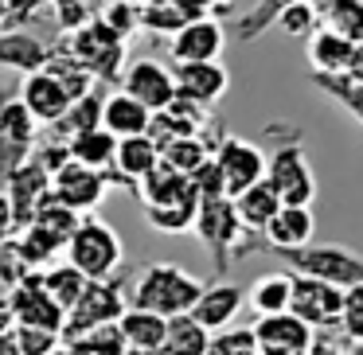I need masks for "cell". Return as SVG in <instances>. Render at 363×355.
<instances>
[{
    "instance_id": "obj_1",
    "label": "cell",
    "mask_w": 363,
    "mask_h": 355,
    "mask_svg": "<svg viewBox=\"0 0 363 355\" xmlns=\"http://www.w3.org/2000/svg\"><path fill=\"white\" fill-rule=\"evenodd\" d=\"M199 293H203V281L196 274H188L184 266H172V261H152L137 274L133 289H129V308H145V312L172 320L180 312H191Z\"/></svg>"
},
{
    "instance_id": "obj_2",
    "label": "cell",
    "mask_w": 363,
    "mask_h": 355,
    "mask_svg": "<svg viewBox=\"0 0 363 355\" xmlns=\"http://www.w3.org/2000/svg\"><path fill=\"white\" fill-rule=\"evenodd\" d=\"M63 254L86 281H110L121 269V261H125L121 235L106 219H98V215H82L79 227L67 238Z\"/></svg>"
},
{
    "instance_id": "obj_3",
    "label": "cell",
    "mask_w": 363,
    "mask_h": 355,
    "mask_svg": "<svg viewBox=\"0 0 363 355\" xmlns=\"http://www.w3.org/2000/svg\"><path fill=\"white\" fill-rule=\"evenodd\" d=\"M285 269L297 277H316V281H328L336 289H352L363 281V258L344 246H301V250H285L281 254Z\"/></svg>"
},
{
    "instance_id": "obj_4",
    "label": "cell",
    "mask_w": 363,
    "mask_h": 355,
    "mask_svg": "<svg viewBox=\"0 0 363 355\" xmlns=\"http://www.w3.org/2000/svg\"><path fill=\"white\" fill-rule=\"evenodd\" d=\"M266 184L277 191V199L289 207H313L316 199V172L308 164V152L293 145H277L266 157Z\"/></svg>"
},
{
    "instance_id": "obj_5",
    "label": "cell",
    "mask_w": 363,
    "mask_h": 355,
    "mask_svg": "<svg viewBox=\"0 0 363 355\" xmlns=\"http://www.w3.org/2000/svg\"><path fill=\"white\" fill-rule=\"evenodd\" d=\"M125 312V293L113 281H86L82 297L67 308V324H63V339L67 336H82V332L94 328H113Z\"/></svg>"
},
{
    "instance_id": "obj_6",
    "label": "cell",
    "mask_w": 363,
    "mask_h": 355,
    "mask_svg": "<svg viewBox=\"0 0 363 355\" xmlns=\"http://www.w3.org/2000/svg\"><path fill=\"white\" fill-rule=\"evenodd\" d=\"M71 55L86 67L94 79H121V63H125V40L113 35L102 20H90L71 35Z\"/></svg>"
},
{
    "instance_id": "obj_7",
    "label": "cell",
    "mask_w": 363,
    "mask_h": 355,
    "mask_svg": "<svg viewBox=\"0 0 363 355\" xmlns=\"http://www.w3.org/2000/svg\"><path fill=\"white\" fill-rule=\"evenodd\" d=\"M211 160L223 176L227 199H235L238 191H246L250 184L266 180V152H262L258 145L242 141V137H219V145L211 149Z\"/></svg>"
},
{
    "instance_id": "obj_8",
    "label": "cell",
    "mask_w": 363,
    "mask_h": 355,
    "mask_svg": "<svg viewBox=\"0 0 363 355\" xmlns=\"http://www.w3.org/2000/svg\"><path fill=\"white\" fill-rule=\"evenodd\" d=\"M199 235V242L207 246V254L215 258V266H227V254H230V246H238V238L246 235L242 230V222H238V215H235V203H230L227 196H219V199H199V207H196V227H191Z\"/></svg>"
},
{
    "instance_id": "obj_9",
    "label": "cell",
    "mask_w": 363,
    "mask_h": 355,
    "mask_svg": "<svg viewBox=\"0 0 363 355\" xmlns=\"http://www.w3.org/2000/svg\"><path fill=\"white\" fill-rule=\"evenodd\" d=\"M9 312L16 320V328H43V332H59L63 336L67 312L48 297V289L40 285V274H24L9 293Z\"/></svg>"
},
{
    "instance_id": "obj_10",
    "label": "cell",
    "mask_w": 363,
    "mask_h": 355,
    "mask_svg": "<svg viewBox=\"0 0 363 355\" xmlns=\"http://www.w3.org/2000/svg\"><path fill=\"white\" fill-rule=\"evenodd\" d=\"M121 90H125L129 98H137L149 113L168 110L172 98L180 94V90H176L172 67L157 63V59H133V63L121 71Z\"/></svg>"
},
{
    "instance_id": "obj_11",
    "label": "cell",
    "mask_w": 363,
    "mask_h": 355,
    "mask_svg": "<svg viewBox=\"0 0 363 355\" xmlns=\"http://www.w3.org/2000/svg\"><path fill=\"white\" fill-rule=\"evenodd\" d=\"M106 191H110L106 172H94V168L79 164V160H71V157L51 172V196H55L59 203H67L71 211H79V215L94 211V207L106 199Z\"/></svg>"
},
{
    "instance_id": "obj_12",
    "label": "cell",
    "mask_w": 363,
    "mask_h": 355,
    "mask_svg": "<svg viewBox=\"0 0 363 355\" xmlns=\"http://www.w3.org/2000/svg\"><path fill=\"white\" fill-rule=\"evenodd\" d=\"M340 308H344V289L316 277H297L293 274V297H289V312L297 320H305L308 328H336L340 324Z\"/></svg>"
},
{
    "instance_id": "obj_13",
    "label": "cell",
    "mask_w": 363,
    "mask_h": 355,
    "mask_svg": "<svg viewBox=\"0 0 363 355\" xmlns=\"http://www.w3.org/2000/svg\"><path fill=\"white\" fill-rule=\"evenodd\" d=\"M35 149V118L20 106V98L0 106V176L9 180Z\"/></svg>"
},
{
    "instance_id": "obj_14",
    "label": "cell",
    "mask_w": 363,
    "mask_h": 355,
    "mask_svg": "<svg viewBox=\"0 0 363 355\" xmlns=\"http://www.w3.org/2000/svg\"><path fill=\"white\" fill-rule=\"evenodd\" d=\"M223 43H227V32L215 16H199L188 20L176 35H168V55L172 63H211V59L223 55Z\"/></svg>"
},
{
    "instance_id": "obj_15",
    "label": "cell",
    "mask_w": 363,
    "mask_h": 355,
    "mask_svg": "<svg viewBox=\"0 0 363 355\" xmlns=\"http://www.w3.org/2000/svg\"><path fill=\"white\" fill-rule=\"evenodd\" d=\"M254 344L262 355H305L313 347V328L297 320L293 312L277 316H258L254 324Z\"/></svg>"
},
{
    "instance_id": "obj_16",
    "label": "cell",
    "mask_w": 363,
    "mask_h": 355,
    "mask_svg": "<svg viewBox=\"0 0 363 355\" xmlns=\"http://www.w3.org/2000/svg\"><path fill=\"white\" fill-rule=\"evenodd\" d=\"M4 196L12 203V215H16V227H28L35 215V207L51 196V172L40 164L35 157H28L16 172L4 180Z\"/></svg>"
},
{
    "instance_id": "obj_17",
    "label": "cell",
    "mask_w": 363,
    "mask_h": 355,
    "mask_svg": "<svg viewBox=\"0 0 363 355\" xmlns=\"http://www.w3.org/2000/svg\"><path fill=\"white\" fill-rule=\"evenodd\" d=\"M71 102H74V98L67 94V86L51 71L24 74V82H20V106H24L35 121H43V125L63 121V113L71 110Z\"/></svg>"
},
{
    "instance_id": "obj_18",
    "label": "cell",
    "mask_w": 363,
    "mask_h": 355,
    "mask_svg": "<svg viewBox=\"0 0 363 355\" xmlns=\"http://www.w3.org/2000/svg\"><path fill=\"white\" fill-rule=\"evenodd\" d=\"M246 305V289L235 281H211L203 285V293H199V300L191 305V316H196V324H203L207 332H227L230 324L238 320V312H242Z\"/></svg>"
},
{
    "instance_id": "obj_19",
    "label": "cell",
    "mask_w": 363,
    "mask_h": 355,
    "mask_svg": "<svg viewBox=\"0 0 363 355\" xmlns=\"http://www.w3.org/2000/svg\"><path fill=\"white\" fill-rule=\"evenodd\" d=\"M172 74H176L180 98L203 106V110L230 90V71L223 67V59H211V63H180Z\"/></svg>"
},
{
    "instance_id": "obj_20",
    "label": "cell",
    "mask_w": 363,
    "mask_h": 355,
    "mask_svg": "<svg viewBox=\"0 0 363 355\" xmlns=\"http://www.w3.org/2000/svg\"><path fill=\"white\" fill-rule=\"evenodd\" d=\"M137 196L141 207H199L191 176L172 172L168 164H157L145 180H137Z\"/></svg>"
},
{
    "instance_id": "obj_21",
    "label": "cell",
    "mask_w": 363,
    "mask_h": 355,
    "mask_svg": "<svg viewBox=\"0 0 363 355\" xmlns=\"http://www.w3.org/2000/svg\"><path fill=\"white\" fill-rule=\"evenodd\" d=\"M316 235V215L313 207H289L281 203V211L269 219V227L262 230V238H266V246L274 254H285V250H301V246H308Z\"/></svg>"
},
{
    "instance_id": "obj_22",
    "label": "cell",
    "mask_w": 363,
    "mask_h": 355,
    "mask_svg": "<svg viewBox=\"0 0 363 355\" xmlns=\"http://www.w3.org/2000/svg\"><path fill=\"white\" fill-rule=\"evenodd\" d=\"M157 164H160V149H157V141H152L149 133L121 137L118 152H113V168L106 172V180L118 184V176H125V184H133V188H137V180H145Z\"/></svg>"
},
{
    "instance_id": "obj_23",
    "label": "cell",
    "mask_w": 363,
    "mask_h": 355,
    "mask_svg": "<svg viewBox=\"0 0 363 355\" xmlns=\"http://www.w3.org/2000/svg\"><path fill=\"white\" fill-rule=\"evenodd\" d=\"M164 328L168 320L157 312H145V308H125L118 320V336L125 339L129 355H160L164 347Z\"/></svg>"
},
{
    "instance_id": "obj_24",
    "label": "cell",
    "mask_w": 363,
    "mask_h": 355,
    "mask_svg": "<svg viewBox=\"0 0 363 355\" xmlns=\"http://www.w3.org/2000/svg\"><path fill=\"white\" fill-rule=\"evenodd\" d=\"M152 125V113L145 110L137 98H129L125 90H113L110 98H102V129L110 137H141L149 133Z\"/></svg>"
},
{
    "instance_id": "obj_25",
    "label": "cell",
    "mask_w": 363,
    "mask_h": 355,
    "mask_svg": "<svg viewBox=\"0 0 363 355\" xmlns=\"http://www.w3.org/2000/svg\"><path fill=\"white\" fill-rule=\"evenodd\" d=\"M308 67H313V74H324V79H332V74H344L347 63H352L355 55V43H347L340 32H332V28H316L313 35H308Z\"/></svg>"
},
{
    "instance_id": "obj_26",
    "label": "cell",
    "mask_w": 363,
    "mask_h": 355,
    "mask_svg": "<svg viewBox=\"0 0 363 355\" xmlns=\"http://www.w3.org/2000/svg\"><path fill=\"white\" fill-rule=\"evenodd\" d=\"M63 246H67V238H59V235H51V230H43V227H35V222H28V227L20 230V238L12 242V254L20 258L24 274H35V269L43 274L48 266H55V261H59Z\"/></svg>"
},
{
    "instance_id": "obj_27",
    "label": "cell",
    "mask_w": 363,
    "mask_h": 355,
    "mask_svg": "<svg viewBox=\"0 0 363 355\" xmlns=\"http://www.w3.org/2000/svg\"><path fill=\"white\" fill-rule=\"evenodd\" d=\"M230 203H235V215H238V222H242L246 235H250V230L262 235V230L269 227V219L281 211V199H277V191L269 188L266 180H258V184H250L246 191H238Z\"/></svg>"
},
{
    "instance_id": "obj_28",
    "label": "cell",
    "mask_w": 363,
    "mask_h": 355,
    "mask_svg": "<svg viewBox=\"0 0 363 355\" xmlns=\"http://www.w3.org/2000/svg\"><path fill=\"white\" fill-rule=\"evenodd\" d=\"M113 152H118V137H110L102 125L67 137V157L79 160V164H86V168H94V172H110Z\"/></svg>"
},
{
    "instance_id": "obj_29",
    "label": "cell",
    "mask_w": 363,
    "mask_h": 355,
    "mask_svg": "<svg viewBox=\"0 0 363 355\" xmlns=\"http://www.w3.org/2000/svg\"><path fill=\"white\" fill-rule=\"evenodd\" d=\"M48 59H51V51L35 35H28V32L0 35V67H12L20 74H35L48 67Z\"/></svg>"
},
{
    "instance_id": "obj_30",
    "label": "cell",
    "mask_w": 363,
    "mask_h": 355,
    "mask_svg": "<svg viewBox=\"0 0 363 355\" xmlns=\"http://www.w3.org/2000/svg\"><path fill=\"white\" fill-rule=\"evenodd\" d=\"M207 344H211V332H207L203 324H196L191 312H180V316L168 320L160 355H203Z\"/></svg>"
},
{
    "instance_id": "obj_31",
    "label": "cell",
    "mask_w": 363,
    "mask_h": 355,
    "mask_svg": "<svg viewBox=\"0 0 363 355\" xmlns=\"http://www.w3.org/2000/svg\"><path fill=\"white\" fill-rule=\"evenodd\" d=\"M40 285L48 289V297L67 312V308H71L74 300L82 297V289H86V277H82L79 269L71 266V261H55V266H48V269L40 274Z\"/></svg>"
},
{
    "instance_id": "obj_32",
    "label": "cell",
    "mask_w": 363,
    "mask_h": 355,
    "mask_svg": "<svg viewBox=\"0 0 363 355\" xmlns=\"http://www.w3.org/2000/svg\"><path fill=\"white\" fill-rule=\"evenodd\" d=\"M289 297H293V274H269L258 277L250 289V305L258 316H277L289 312Z\"/></svg>"
},
{
    "instance_id": "obj_33",
    "label": "cell",
    "mask_w": 363,
    "mask_h": 355,
    "mask_svg": "<svg viewBox=\"0 0 363 355\" xmlns=\"http://www.w3.org/2000/svg\"><path fill=\"white\" fill-rule=\"evenodd\" d=\"M313 86L320 90L324 98H332L344 113H352V121L363 129V82H352L347 74H332V79L313 74Z\"/></svg>"
},
{
    "instance_id": "obj_34",
    "label": "cell",
    "mask_w": 363,
    "mask_h": 355,
    "mask_svg": "<svg viewBox=\"0 0 363 355\" xmlns=\"http://www.w3.org/2000/svg\"><path fill=\"white\" fill-rule=\"evenodd\" d=\"M207 160H211V145L203 137H176L160 149V164H168L172 172H184V176H191Z\"/></svg>"
},
{
    "instance_id": "obj_35",
    "label": "cell",
    "mask_w": 363,
    "mask_h": 355,
    "mask_svg": "<svg viewBox=\"0 0 363 355\" xmlns=\"http://www.w3.org/2000/svg\"><path fill=\"white\" fill-rule=\"evenodd\" d=\"M63 355H129V351H125V339L118 336V324H113V328H94V332H82V336H67Z\"/></svg>"
},
{
    "instance_id": "obj_36",
    "label": "cell",
    "mask_w": 363,
    "mask_h": 355,
    "mask_svg": "<svg viewBox=\"0 0 363 355\" xmlns=\"http://www.w3.org/2000/svg\"><path fill=\"white\" fill-rule=\"evenodd\" d=\"M59 129H67V137H74V133H86V129H98L102 125V98L90 90V94H82V98H74L71 102V110L63 113V121H55Z\"/></svg>"
},
{
    "instance_id": "obj_37",
    "label": "cell",
    "mask_w": 363,
    "mask_h": 355,
    "mask_svg": "<svg viewBox=\"0 0 363 355\" xmlns=\"http://www.w3.org/2000/svg\"><path fill=\"white\" fill-rule=\"evenodd\" d=\"M79 219H82V215H79V211H71L67 203H59L55 196H48L40 207H35V215H32L35 227L51 230V235H59V238H71V230L79 227Z\"/></svg>"
},
{
    "instance_id": "obj_38",
    "label": "cell",
    "mask_w": 363,
    "mask_h": 355,
    "mask_svg": "<svg viewBox=\"0 0 363 355\" xmlns=\"http://www.w3.org/2000/svg\"><path fill=\"white\" fill-rule=\"evenodd\" d=\"M320 24L332 28V32H340L347 43L359 47V43H363V0H344V4H336Z\"/></svg>"
},
{
    "instance_id": "obj_39",
    "label": "cell",
    "mask_w": 363,
    "mask_h": 355,
    "mask_svg": "<svg viewBox=\"0 0 363 355\" xmlns=\"http://www.w3.org/2000/svg\"><path fill=\"white\" fill-rule=\"evenodd\" d=\"M274 24L281 28L285 35H293V40H308V35L320 28V16L313 12L308 0H293V4H285V9H281V16H277Z\"/></svg>"
},
{
    "instance_id": "obj_40",
    "label": "cell",
    "mask_w": 363,
    "mask_h": 355,
    "mask_svg": "<svg viewBox=\"0 0 363 355\" xmlns=\"http://www.w3.org/2000/svg\"><path fill=\"white\" fill-rule=\"evenodd\" d=\"M145 222L160 235H188L196 227V207H145Z\"/></svg>"
},
{
    "instance_id": "obj_41",
    "label": "cell",
    "mask_w": 363,
    "mask_h": 355,
    "mask_svg": "<svg viewBox=\"0 0 363 355\" xmlns=\"http://www.w3.org/2000/svg\"><path fill=\"white\" fill-rule=\"evenodd\" d=\"M98 20H102L113 35H121V40L129 43V35L141 28V4H137V0H110Z\"/></svg>"
},
{
    "instance_id": "obj_42",
    "label": "cell",
    "mask_w": 363,
    "mask_h": 355,
    "mask_svg": "<svg viewBox=\"0 0 363 355\" xmlns=\"http://www.w3.org/2000/svg\"><path fill=\"white\" fill-rule=\"evenodd\" d=\"M285 4H293V0H258V4H254V12H246V16L238 20L235 35H238V40H258V35L266 32L277 16H281Z\"/></svg>"
},
{
    "instance_id": "obj_43",
    "label": "cell",
    "mask_w": 363,
    "mask_h": 355,
    "mask_svg": "<svg viewBox=\"0 0 363 355\" xmlns=\"http://www.w3.org/2000/svg\"><path fill=\"white\" fill-rule=\"evenodd\" d=\"M184 24H188V16H184L180 4H172V0H164V4H141V28H149V32L176 35Z\"/></svg>"
},
{
    "instance_id": "obj_44",
    "label": "cell",
    "mask_w": 363,
    "mask_h": 355,
    "mask_svg": "<svg viewBox=\"0 0 363 355\" xmlns=\"http://www.w3.org/2000/svg\"><path fill=\"white\" fill-rule=\"evenodd\" d=\"M254 351H258L254 328H227V332H215L203 355H254Z\"/></svg>"
},
{
    "instance_id": "obj_45",
    "label": "cell",
    "mask_w": 363,
    "mask_h": 355,
    "mask_svg": "<svg viewBox=\"0 0 363 355\" xmlns=\"http://www.w3.org/2000/svg\"><path fill=\"white\" fill-rule=\"evenodd\" d=\"M340 328L352 344H363V281L344 289V308H340Z\"/></svg>"
},
{
    "instance_id": "obj_46",
    "label": "cell",
    "mask_w": 363,
    "mask_h": 355,
    "mask_svg": "<svg viewBox=\"0 0 363 355\" xmlns=\"http://www.w3.org/2000/svg\"><path fill=\"white\" fill-rule=\"evenodd\" d=\"M12 336H16L20 355H55L63 347L59 332H43V328H12Z\"/></svg>"
},
{
    "instance_id": "obj_47",
    "label": "cell",
    "mask_w": 363,
    "mask_h": 355,
    "mask_svg": "<svg viewBox=\"0 0 363 355\" xmlns=\"http://www.w3.org/2000/svg\"><path fill=\"white\" fill-rule=\"evenodd\" d=\"M172 4H180V12L188 20H199V16H211V12H223L230 0H172Z\"/></svg>"
},
{
    "instance_id": "obj_48",
    "label": "cell",
    "mask_w": 363,
    "mask_h": 355,
    "mask_svg": "<svg viewBox=\"0 0 363 355\" xmlns=\"http://www.w3.org/2000/svg\"><path fill=\"white\" fill-rule=\"evenodd\" d=\"M12 230H16V215H12V203L4 196V188H0V238H9Z\"/></svg>"
},
{
    "instance_id": "obj_49",
    "label": "cell",
    "mask_w": 363,
    "mask_h": 355,
    "mask_svg": "<svg viewBox=\"0 0 363 355\" xmlns=\"http://www.w3.org/2000/svg\"><path fill=\"white\" fill-rule=\"evenodd\" d=\"M43 4H48V0H9V9L16 12V16H35Z\"/></svg>"
},
{
    "instance_id": "obj_50",
    "label": "cell",
    "mask_w": 363,
    "mask_h": 355,
    "mask_svg": "<svg viewBox=\"0 0 363 355\" xmlns=\"http://www.w3.org/2000/svg\"><path fill=\"white\" fill-rule=\"evenodd\" d=\"M347 79H352V82H363V43H359V47H355V55H352V63H347Z\"/></svg>"
},
{
    "instance_id": "obj_51",
    "label": "cell",
    "mask_w": 363,
    "mask_h": 355,
    "mask_svg": "<svg viewBox=\"0 0 363 355\" xmlns=\"http://www.w3.org/2000/svg\"><path fill=\"white\" fill-rule=\"evenodd\" d=\"M0 355H20V347H16V336H12V328H9V332H0Z\"/></svg>"
},
{
    "instance_id": "obj_52",
    "label": "cell",
    "mask_w": 363,
    "mask_h": 355,
    "mask_svg": "<svg viewBox=\"0 0 363 355\" xmlns=\"http://www.w3.org/2000/svg\"><path fill=\"white\" fill-rule=\"evenodd\" d=\"M308 4H313V12H316V16L324 20V16H328V12H332V9H336V4H344V0H308Z\"/></svg>"
},
{
    "instance_id": "obj_53",
    "label": "cell",
    "mask_w": 363,
    "mask_h": 355,
    "mask_svg": "<svg viewBox=\"0 0 363 355\" xmlns=\"http://www.w3.org/2000/svg\"><path fill=\"white\" fill-rule=\"evenodd\" d=\"M48 4H55V9H67V4H79V0H48Z\"/></svg>"
},
{
    "instance_id": "obj_54",
    "label": "cell",
    "mask_w": 363,
    "mask_h": 355,
    "mask_svg": "<svg viewBox=\"0 0 363 355\" xmlns=\"http://www.w3.org/2000/svg\"><path fill=\"white\" fill-rule=\"evenodd\" d=\"M55 355H63V347H59V351H55Z\"/></svg>"
},
{
    "instance_id": "obj_55",
    "label": "cell",
    "mask_w": 363,
    "mask_h": 355,
    "mask_svg": "<svg viewBox=\"0 0 363 355\" xmlns=\"http://www.w3.org/2000/svg\"><path fill=\"white\" fill-rule=\"evenodd\" d=\"M254 355H262V351H254Z\"/></svg>"
}]
</instances>
